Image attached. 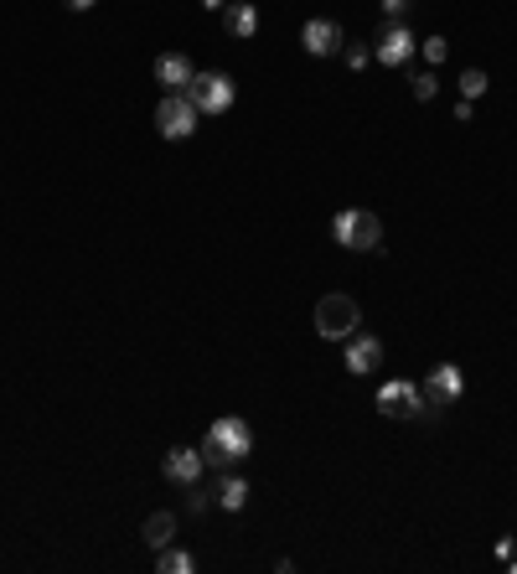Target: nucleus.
I'll list each match as a JSON object with an SVG mask.
<instances>
[{"label": "nucleus", "instance_id": "nucleus-1", "mask_svg": "<svg viewBox=\"0 0 517 574\" xmlns=\"http://www.w3.org/2000/svg\"><path fill=\"white\" fill-rule=\"evenodd\" d=\"M249 456H254V430H249V419H238V414H223L218 425L202 435V461L218 466V471H233Z\"/></svg>", "mask_w": 517, "mask_h": 574}, {"label": "nucleus", "instance_id": "nucleus-2", "mask_svg": "<svg viewBox=\"0 0 517 574\" xmlns=\"http://www.w3.org/2000/svg\"><path fill=\"white\" fill-rule=\"evenodd\" d=\"M331 238L352 254H373L383 244V218L368 213V207H342V213L331 218Z\"/></svg>", "mask_w": 517, "mask_h": 574}, {"label": "nucleus", "instance_id": "nucleus-3", "mask_svg": "<svg viewBox=\"0 0 517 574\" xmlns=\"http://www.w3.org/2000/svg\"><path fill=\"white\" fill-rule=\"evenodd\" d=\"M357 326H362V311H357L352 295H321V306H316V331H321L326 342H347Z\"/></svg>", "mask_w": 517, "mask_h": 574}, {"label": "nucleus", "instance_id": "nucleus-4", "mask_svg": "<svg viewBox=\"0 0 517 574\" xmlns=\"http://www.w3.org/2000/svg\"><path fill=\"white\" fill-rule=\"evenodd\" d=\"M233 78L228 73H197L192 83H187V99L197 104V114H228L233 109Z\"/></svg>", "mask_w": 517, "mask_h": 574}, {"label": "nucleus", "instance_id": "nucleus-5", "mask_svg": "<svg viewBox=\"0 0 517 574\" xmlns=\"http://www.w3.org/2000/svg\"><path fill=\"white\" fill-rule=\"evenodd\" d=\"M197 104L187 99V94H166L161 99V109H156V130H161V140H192L197 135Z\"/></svg>", "mask_w": 517, "mask_h": 574}, {"label": "nucleus", "instance_id": "nucleus-6", "mask_svg": "<svg viewBox=\"0 0 517 574\" xmlns=\"http://www.w3.org/2000/svg\"><path fill=\"white\" fill-rule=\"evenodd\" d=\"M419 394H424V409H450L455 399L466 394V373L455 368V362H440L435 373H424V388H419Z\"/></svg>", "mask_w": 517, "mask_h": 574}, {"label": "nucleus", "instance_id": "nucleus-7", "mask_svg": "<svg viewBox=\"0 0 517 574\" xmlns=\"http://www.w3.org/2000/svg\"><path fill=\"white\" fill-rule=\"evenodd\" d=\"M378 409H383L388 419H419V414H424L419 383H409V378H388V383L378 388Z\"/></svg>", "mask_w": 517, "mask_h": 574}, {"label": "nucleus", "instance_id": "nucleus-8", "mask_svg": "<svg viewBox=\"0 0 517 574\" xmlns=\"http://www.w3.org/2000/svg\"><path fill=\"white\" fill-rule=\"evenodd\" d=\"M414 52H419V37L409 32L404 21H388L383 32H378V42H373V57H378L383 68H404Z\"/></svg>", "mask_w": 517, "mask_h": 574}, {"label": "nucleus", "instance_id": "nucleus-9", "mask_svg": "<svg viewBox=\"0 0 517 574\" xmlns=\"http://www.w3.org/2000/svg\"><path fill=\"white\" fill-rule=\"evenodd\" d=\"M342 362H347V373L368 378V373H378V368H383V342H378V337H368V331H352V337L342 342Z\"/></svg>", "mask_w": 517, "mask_h": 574}, {"label": "nucleus", "instance_id": "nucleus-10", "mask_svg": "<svg viewBox=\"0 0 517 574\" xmlns=\"http://www.w3.org/2000/svg\"><path fill=\"white\" fill-rule=\"evenodd\" d=\"M300 47H306L311 57H331V52H342V47H347V37H342V26H337V21L311 16L306 26H300Z\"/></svg>", "mask_w": 517, "mask_h": 574}, {"label": "nucleus", "instance_id": "nucleus-11", "mask_svg": "<svg viewBox=\"0 0 517 574\" xmlns=\"http://www.w3.org/2000/svg\"><path fill=\"white\" fill-rule=\"evenodd\" d=\"M161 471H166V481H176V487H197V481H202V471H207V461H202V450L176 445V450H166Z\"/></svg>", "mask_w": 517, "mask_h": 574}, {"label": "nucleus", "instance_id": "nucleus-12", "mask_svg": "<svg viewBox=\"0 0 517 574\" xmlns=\"http://www.w3.org/2000/svg\"><path fill=\"white\" fill-rule=\"evenodd\" d=\"M192 78H197V68H192L187 52H161L156 57V83L166 88V94H187Z\"/></svg>", "mask_w": 517, "mask_h": 574}, {"label": "nucleus", "instance_id": "nucleus-13", "mask_svg": "<svg viewBox=\"0 0 517 574\" xmlns=\"http://www.w3.org/2000/svg\"><path fill=\"white\" fill-rule=\"evenodd\" d=\"M223 26H228L238 42H243V37H254V32H259V6H254V0H228Z\"/></svg>", "mask_w": 517, "mask_h": 574}, {"label": "nucleus", "instance_id": "nucleus-14", "mask_svg": "<svg viewBox=\"0 0 517 574\" xmlns=\"http://www.w3.org/2000/svg\"><path fill=\"white\" fill-rule=\"evenodd\" d=\"M212 497H218L223 512H243V507H249V481H243L238 471H223V476H218V492H212Z\"/></svg>", "mask_w": 517, "mask_h": 574}, {"label": "nucleus", "instance_id": "nucleus-15", "mask_svg": "<svg viewBox=\"0 0 517 574\" xmlns=\"http://www.w3.org/2000/svg\"><path fill=\"white\" fill-rule=\"evenodd\" d=\"M145 543L150 549H171L176 543V512H150L145 518Z\"/></svg>", "mask_w": 517, "mask_h": 574}, {"label": "nucleus", "instance_id": "nucleus-16", "mask_svg": "<svg viewBox=\"0 0 517 574\" xmlns=\"http://www.w3.org/2000/svg\"><path fill=\"white\" fill-rule=\"evenodd\" d=\"M197 559L187 549H161V574H192Z\"/></svg>", "mask_w": 517, "mask_h": 574}, {"label": "nucleus", "instance_id": "nucleus-17", "mask_svg": "<svg viewBox=\"0 0 517 574\" xmlns=\"http://www.w3.org/2000/svg\"><path fill=\"white\" fill-rule=\"evenodd\" d=\"M486 94V73L481 68H466L461 73V99H481Z\"/></svg>", "mask_w": 517, "mask_h": 574}, {"label": "nucleus", "instance_id": "nucleus-18", "mask_svg": "<svg viewBox=\"0 0 517 574\" xmlns=\"http://www.w3.org/2000/svg\"><path fill=\"white\" fill-rule=\"evenodd\" d=\"M368 63H373V47H368V42H347V68H352V73H362Z\"/></svg>", "mask_w": 517, "mask_h": 574}, {"label": "nucleus", "instance_id": "nucleus-19", "mask_svg": "<svg viewBox=\"0 0 517 574\" xmlns=\"http://www.w3.org/2000/svg\"><path fill=\"white\" fill-rule=\"evenodd\" d=\"M419 47H424V57H430V63H445V57H450V42H445V37H424Z\"/></svg>", "mask_w": 517, "mask_h": 574}, {"label": "nucleus", "instance_id": "nucleus-20", "mask_svg": "<svg viewBox=\"0 0 517 574\" xmlns=\"http://www.w3.org/2000/svg\"><path fill=\"white\" fill-rule=\"evenodd\" d=\"M435 94H440V83H435L430 73H419V78H414V99H419V104H430Z\"/></svg>", "mask_w": 517, "mask_h": 574}, {"label": "nucleus", "instance_id": "nucleus-21", "mask_svg": "<svg viewBox=\"0 0 517 574\" xmlns=\"http://www.w3.org/2000/svg\"><path fill=\"white\" fill-rule=\"evenodd\" d=\"M409 6H414V0H383V16H388V21H404Z\"/></svg>", "mask_w": 517, "mask_h": 574}, {"label": "nucleus", "instance_id": "nucleus-22", "mask_svg": "<svg viewBox=\"0 0 517 574\" xmlns=\"http://www.w3.org/2000/svg\"><path fill=\"white\" fill-rule=\"evenodd\" d=\"M187 492H192V502H187L192 512H207V507H212V492H202V487H187Z\"/></svg>", "mask_w": 517, "mask_h": 574}, {"label": "nucleus", "instance_id": "nucleus-23", "mask_svg": "<svg viewBox=\"0 0 517 574\" xmlns=\"http://www.w3.org/2000/svg\"><path fill=\"white\" fill-rule=\"evenodd\" d=\"M99 0H68V11H94Z\"/></svg>", "mask_w": 517, "mask_h": 574}, {"label": "nucleus", "instance_id": "nucleus-24", "mask_svg": "<svg viewBox=\"0 0 517 574\" xmlns=\"http://www.w3.org/2000/svg\"><path fill=\"white\" fill-rule=\"evenodd\" d=\"M202 6H207V11H228V0H202Z\"/></svg>", "mask_w": 517, "mask_h": 574}]
</instances>
